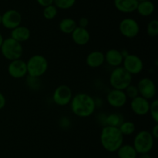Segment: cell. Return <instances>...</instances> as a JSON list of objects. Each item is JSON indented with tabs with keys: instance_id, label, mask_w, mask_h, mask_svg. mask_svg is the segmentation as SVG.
Returning <instances> with one entry per match:
<instances>
[{
	"instance_id": "cell-1",
	"label": "cell",
	"mask_w": 158,
	"mask_h": 158,
	"mask_svg": "<svg viewBox=\"0 0 158 158\" xmlns=\"http://www.w3.org/2000/svg\"><path fill=\"white\" fill-rule=\"evenodd\" d=\"M69 104L73 114L80 118L90 117L97 108L94 97L85 93H79L73 96Z\"/></svg>"
},
{
	"instance_id": "cell-2",
	"label": "cell",
	"mask_w": 158,
	"mask_h": 158,
	"mask_svg": "<svg viewBox=\"0 0 158 158\" xmlns=\"http://www.w3.org/2000/svg\"><path fill=\"white\" fill-rule=\"evenodd\" d=\"M123 137L118 127L104 126L100 133V141L105 151L114 153L123 144Z\"/></svg>"
},
{
	"instance_id": "cell-3",
	"label": "cell",
	"mask_w": 158,
	"mask_h": 158,
	"mask_svg": "<svg viewBox=\"0 0 158 158\" xmlns=\"http://www.w3.org/2000/svg\"><path fill=\"white\" fill-rule=\"evenodd\" d=\"M133 76L130 74L123 66L114 68L110 74L109 82L111 87L114 89L124 90L132 84Z\"/></svg>"
},
{
	"instance_id": "cell-4",
	"label": "cell",
	"mask_w": 158,
	"mask_h": 158,
	"mask_svg": "<svg viewBox=\"0 0 158 158\" xmlns=\"http://www.w3.org/2000/svg\"><path fill=\"white\" fill-rule=\"evenodd\" d=\"M26 67L29 77L40 78L46 73L49 63L44 56L35 54L26 61Z\"/></svg>"
},
{
	"instance_id": "cell-5",
	"label": "cell",
	"mask_w": 158,
	"mask_h": 158,
	"mask_svg": "<svg viewBox=\"0 0 158 158\" xmlns=\"http://www.w3.org/2000/svg\"><path fill=\"white\" fill-rule=\"evenodd\" d=\"M0 51L5 59L9 61H13L21 59L23 54V47L22 43L9 37L4 39Z\"/></svg>"
},
{
	"instance_id": "cell-6",
	"label": "cell",
	"mask_w": 158,
	"mask_h": 158,
	"mask_svg": "<svg viewBox=\"0 0 158 158\" xmlns=\"http://www.w3.org/2000/svg\"><path fill=\"white\" fill-rule=\"evenodd\" d=\"M154 138L148 131H140L135 135L133 142V147L138 154H149L153 149Z\"/></svg>"
},
{
	"instance_id": "cell-7",
	"label": "cell",
	"mask_w": 158,
	"mask_h": 158,
	"mask_svg": "<svg viewBox=\"0 0 158 158\" xmlns=\"http://www.w3.org/2000/svg\"><path fill=\"white\" fill-rule=\"evenodd\" d=\"M119 31L125 38L134 39L140 32V25L134 19L125 18L119 24Z\"/></svg>"
},
{
	"instance_id": "cell-8",
	"label": "cell",
	"mask_w": 158,
	"mask_h": 158,
	"mask_svg": "<svg viewBox=\"0 0 158 158\" xmlns=\"http://www.w3.org/2000/svg\"><path fill=\"white\" fill-rule=\"evenodd\" d=\"M73 97V91L67 85H60L52 94V100L57 106H65L70 103Z\"/></svg>"
},
{
	"instance_id": "cell-9",
	"label": "cell",
	"mask_w": 158,
	"mask_h": 158,
	"mask_svg": "<svg viewBox=\"0 0 158 158\" xmlns=\"http://www.w3.org/2000/svg\"><path fill=\"white\" fill-rule=\"evenodd\" d=\"M123 67L132 76L138 75L143 69V62L140 56L136 54H131L123 58Z\"/></svg>"
},
{
	"instance_id": "cell-10",
	"label": "cell",
	"mask_w": 158,
	"mask_h": 158,
	"mask_svg": "<svg viewBox=\"0 0 158 158\" xmlns=\"http://www.w3.org/2000/svg\"><path fill=\"white\" fill-rule=\"evenodd\" d=\"M137 87L139 91V96L148 100L154 99L157 94L155 83L149 77L140 79L137 83Z\"/></svg>"
},
{
	"instance_id": "cell-11",
	"label": "cell",
	"mask_w": 158,
	"mask_h": 158,
	"mask_svg": "<svg viewBox=\"0 0 158 158\" xmlns=\"http://www.w3.org/2000/svg\"><path fill=\"white\" fill-rule=\"evenodd\" d=\"M23 21L21 13L15 9H9L2 14V25L6 29L12 30L20 26Z\"/></svg>"
},
{
	"instance_id": "cell-12",
	"label": "cell",
	"mask_w": 158,
	"mask_h": 158,
	"mask_svg": "<svg viewBox=\"0 0 158 158\" xmlns=\"http://www.w3.org/2000/svg\"><path fill=\"white\" fill-rule=\"evenodd\" d=\"M7 71L9 75L12 78L15 80L24 78L27 75L26 62L21 59L10 61L8 65Z\"/></svg>"
},
{
	"instance_id": "cell-13",
	"label": "cell",
	"mask_w": 158,
	"mask_h": 158,
	"mask_svg": "<svg viewBox=\"0 0 158 158\" xmlns=\"http://www.w3.org/2000/svg\"><path fill=\"white\" fill-rule=\"evenodd\" d=\"M127 97L124 91L112 89L106 95V101L108 104L114 108H121L127 103Z\"/></svg>"
},
{
	"instance_id": "cell-14",
	"label": "cell",
	"mask_w": 158,
	"mask_h": 158,
	"mask_svg": "<svg viewBox=\"0 0 158 158\" xmlns=\"http://www.w3.org/2000/svg\"><path fill=\"white\" fill-rule=\"evenodd\" d=\"M150 104L151 103L149 102V100L143 98L140 96H138L136 98L131 100L130 107L134 114L140 116V117H143V116L149 114Z\"/></svg>"
},
{
	"instance_id": "cell-15",
	"label": "cell",
	"mask_w": 158,
	"mask_h": 158,
	"mask_svg": "<svg viewBox=\"0 0 158 158\" xmlns=\"http://www.w3.org/2000/svg\"><path fill=\"white\" fill-rule=\"evenodd\" d=\"M105 63H107L111 67H119L121 66L123 61V57L120 50L117 49H110L104 53Z\"/></svg>"
},
{
	"instance_id": "cell-16",
	"label": "cell",
	"mask_w": 158,
	"mask_h": 158,
	"mask_svg": "<svg viewBox=\"0 0 158 158\" xmlns=\"http://www.w3.org/2000/svg\"><path fill=\"white\" fill-rule=\"evenodd\" d=\"M70 35L73 43L80 46L88 44L90 40V33L86 28L77 26Z\"/></svg>"
},
{
	"instance_id": "cell-17",
	"label": "cell",
	"mask_w": 158,
	"mask_h": 158,
	"mask_svg": "<svg viewBox=\"0 0 158 158\" xmlns=\"http://www.w3.org/2000/svg\"><path fill=\"white\" fill-rule=\"evenodd\" d=\"M104 53L101 51H92L88 54L86 58V65L92 69L100 67L104 64Z\"/></svg>"
},
{
	"instance_id": "cell-18",
	"label": "cell",
	"mask_w": 158,
	"mask_h": 158,
	"mask_svg": "<svg viewBox=\"0 0 158 158\" xmlns=\"http://www.w3.org/2000/svg\"><path fill=\"white\" fill-rule=\"evenodd\" d=\"M114 6L122 13H132L137 10V0H114Z\"/></svg>"
},
{
	"instance_id": "cell-19",
	"label": "cell",
	"mask_w": 158,
	"mask_h": 158,
	"mask_svg": "<svg viewBox=\"0 0 158 158\" xmlns=\"http://www.w3.org/2000/svg\"><path fill=\"white\" fill-rule=\"evenodd\" d=\"M31 36L30 29L24 26H19L11 30V38L20 43H23L29 40Z\"/></svg>"
},
{
	"instance_id": "cell-20",
	"label": "cell",
	"mask_w": 158,
	"mask_h": 158,
	"mask_svg": "<svg viewBox=\"0 0 158 158\" xmlns=\"http://www.w3.org/2000/svg\"><path fill=\"white\" fill-rule=\"evenodd\" d=\"M155 10V6L154 2L151 0H146V1L140 2L137 5V13L143 17H148L152 15Z\"/></svg>"
},
{
	"instance_id": "cell-21",
	"label": "cell",
	"mask_w": 158,
	"mask_h": 158,
	"mask_svg": "<svg viewBox=\"0 0 158 158\" xmlns=\"http://www.w3.org/2000/svg\"><path fill=\"white\" fill-rule=\"evenodd\" d=\"M77 27V23L72 18H64L59 23V29L63 33L71 34Z\"/></svg>"
},
{
	"instance_id": "cell-22",
	"label": "cell",
	"mask_w": 158,
	"mask_h": 158,
	"mask_svg": "<svg viewBox=\"0 0 158 158\" xmlns=\"http://www.w3.org/2000/svg\"><path fill=\"white\" fill-rule=\"evenodd\" d=\"M118 158H137V152L133 145L123 144L117 151Z\"/></svg>"
},
{
	"instance_id": "cell-23",
	"label": "cell",
	"mask_w": 158,
	"mask_h": 158,
	"mask_svg": "<svg viewBox=\"0 0 158 158\" xmlns=\"http://www.w3.org/2000/svg\"><path fill=\"white\" fill-rule=\"evenodd\" d=\"M124 121L123 116L117 113H113L109 114L105 118V126L114 127H119L120 125Z\"/></svg>"
},
{
	"instance_id": "cell-24",
	"label": "cell",
	"mask_w": 158,
	"mask_h": 158,
	"mask_svg": "<svg viewBox=\"0 0 158 158\" xmlns=\"http://www.w3.org/2000/svg\"><path fill=\"white\" fill-rule=\"evenodd\" d=\"M118 128L123 137H125V136H131L135 132L136 125L134 124V122L127 120V121H123Z\"/></svg>"
},
{
	"instance_id": "cell-25",
	"label": "cell",
	"mask_w": 158,
	"mask_h": 158,
	"mask_svg": "<svg viewBox=\"0 0 158 158\" xmlns=\"http://www.w3.org/2000/svg\"><path fill=\"white\" fill-rule=\"evenodd\" d=\"M58 14V9L53 4L43 8V15L46 19L52 20L56 17Z\"/></svg>"
},
{
	"instance_id": "cell-26",
	"label": "cell",
	"mask_w": 158,
	"mask_h": 158,
	"mask_svg": "<svg viewBox=\"0 0 158 158\" xmlns=\"http://www.w3.org/2000/svg\"><path fill=\"white\" fill-rule=\"evenodd\" d=\"M77 0H53V5L62 10L69 9L75 5Z\"/></svg>"
},
{
	"instance_id": "cell-27",
	"label": "cell",
	"mask_w": 158,
	"mask_h": 158,
	"mask_svg": "<svg viewBox=\"0 0 158 158\" xmlns=\"http://www.w3.org/2000/svg\"><path fill=\"white\" fill-rule=\"evenodd\" d=\"M147 34L152 38L158 35V21L157 19H152L148 23L147 26Z\"/></svg>"
},
{
	"instance_id": "cell-28",
	"label": "cell",
	"mask_w": 158,
	"mask_h": 158,
	"mask_svg": "<svg viewBox=\"0 0 158 158\" xmlns=\"http://www.w3.org/2000/svg\"><path fill=\"white\" fill-rule=\"evenodd\" d=\"M149 113L154 123H158V100L157 99L153 100L150 104Z\"/></svg>"
},
{
	"instance_id": "cell-29",
	"label": "cell",
	"mask_w": 158,
	"mask_h": 158,
	"mask_svg": "<svg viewBox=\"0 0 158 158\" xmlns=\"http://www.w3.org/2000/svg\"><path fill=\"white\" fill-rule=\"evenodd\" d=\"M124 93L126 94L127 99H131V100H133V99L136 98L139 96V91L138 89H137V86L136 85L131 84L129 86L126 88L124 89Z\"/></svg>"
},
{
	"instance_id": "cell-30",
	"label": "cell",
	"mask_w": 158,
	"mask_h": 158,
	"mask_svg": "<svg viewBox=\"0 0 158 158\" xmlns=\"http://www.w3.org/2000/svg\"><path fill=\"white\" fill-rule=\"evenodd\" d=\"M88 25H89V19L86 17H81L77 23V26L81 28H86V29Z\"/></svg>"
},
{
	"instance_id": "cell-31",
	"label": "cell",
	"mask_w": 158,
	"mask_h": 158,
	"mask_svg": "<svg viewBox=\"0 0 158 158\" xmlns=\"http://www.w3.org/2000/svg\"><path fill=\"white\" fill-rule=\"evenodd\" d=\"M36 2L40 6L43 8L53 4V0H36Z\"/></svg>"
},
{
	"instance_id": "cell-32",
	"label": "cell",
	"mask_w": 158,
	"mask_h": 158,
	"mask_svg": "<svg viewBox=\"0 0 158 158\" xmlns=\"http://www.w3.org/2000/svg\"><path fill=\"white\" fill-rule=\"evenodd\" d=\"M151 134L152 135V137H154V140L157 139L158 137V123H155L154 127H153L152 130L151 131Z\"/></svg>"
},
{
	"instance_id": "cell-33",
	"label": "cell",
	"mask_w": 158,
	"mask_h": 158,
	"mask_svg": "<svg viewBox=\"0 0 158 158\" xmlns=\"http://www.w3.org/2000/svg\"><path fill=\"white\" fill-rule=\"evenodd\" d=\"M6 99L5 97L4 94L2 92H0V110H2L6 106Z\"/></svg>"
},
{
	"instance_id": "cell-34",
	"label": "cell",
	"mask_w": 158,
	"mask_h": 158,
	"mask_svg": "<svg viewBox=\"0 0 158 158\" xmlns=\"http://www.w3.org/2000/svg\"><path fill=\"white\" fill-rule=\"evenodd\" d=\"M120 52H121V54H122V56H123V58H125V57H126L127 56H128L130 54V52H128V51L127 50V49H122V50H120Z\"/></svg>"
},
{
	"instance_id": "cell-35",
	"label": "cell",
	"mask_w": 158,
	"mask_h": 158,
	"mask_svg": "<svg viewBox=\"0 0 158 158\" xmlns=\"http://www.w3.org/2000/svg\"><path fill=\"white\" fill-rule=\"evenodd\" d=\"M139 158H152L149 154H140Z\"/></svg>"
},
{
	"instance_id": "cell-36",
	"label": "cell",
	"mask_w": 158,
	"mask_h": 158,
	"mask_svg": "<svg viewBox=\"0 0 158 158\" xmlns=\"http://www.w3.org/2000/svg\"><path fill=\"white\" fill-rule=\"evenodd\" d=\"M3 40H4V37H3L2 34L0 32V48H1L2 44V43H3Z\"/></svg>"
},
{
	"instance_id": "cell-37",
	"label": "cell",
	"mask_w": 158,
	"mask_h": 158,
	"mask_svg": "<svg viewBox=\"0 0 158 158\" xmlns=\"http://www.w3.org/2000/svg\"><path fill=\"white\" fill-rule=\"evenodd\" d=\"M0 25H2V14L0 13Z\"/></svg>"
},
{
	"instance_id": "cell-38",
	"label": "cell",
	"mask_w": 158,
	"mask_h": 158,
	"mask_svg": "<svg viewBox=\"0 0 158 158\" xmlns=\"http://www.w3.org/2000/svg\"><path fill=\"white\" fill-rule=\"evenodd\" d=\"M143 1H146V0H137V2H143Z\"/></svg>"
}]
</instances>
